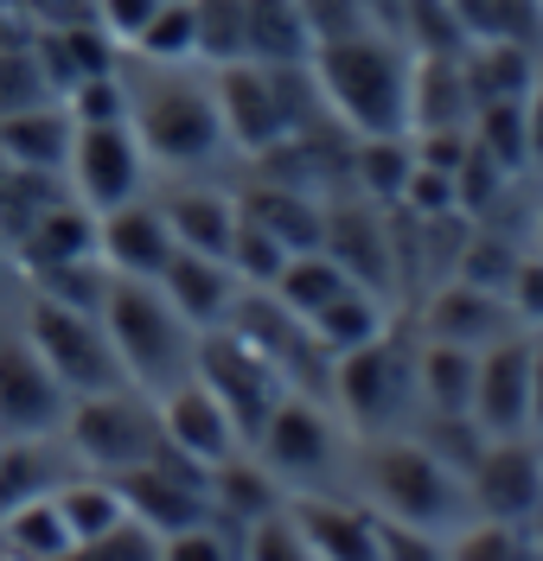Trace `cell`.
<instances>
[{"label": "cell", "instance_id": "obj_7", "mask_svg": "<svg viewBox=\"0 0 543 561\" xmlns=\"http://www.w3.org/2000/svg\"><path fill=\"white\" fill-rule=\"evenodd\" d=\"M65 454L83 466V472H103V479H122L147 459L167 454V427H160V396H147L135 383L97 389V396H71V415L58 427Z\"/></svg>", "mask_w": 543, "mask_h": 561}, {"label": "cell", "instance_id": "obj_2", "mask_svg": "<svg viewBox=\"0 0 543 561\" xmlns=\"http://www.w3.org/2000/svg\"><path fill=\"white\" fill-rule=\"evenodd\" d=\"M352 497H364L384 524L422 529V536H454L473 524V491L467 472L448 466L422 434H371L352 454Z\"/></svg>", "mask_w": 543, "mask_h": 561}, {"label": "cell", "instance_id": "obj_23", "mask_svg": "<svg viewBox=\"0 0 543 561\" xmlns=\"http://www.w3.org/2000/svg\"><path fill=\"white\" fill-rule=\"evenodd\" d=\"M237 205L244 217H256L275 243L289 249H320L326 237V198L320 192H307V185H289V179H269V185H250V192H237Z\"/></svg>", "mask_w": 543, "mask_h": 561}, {"label": "cell", "instance_id": "obj_36", "mask_svg": "<svg viewBox=\"0 0 543 561\" xmlns=\"http://www.w3.org/2000/svg\"><path fill=\"white\" fill-rule=\"evenodd\" d=\"M0 542L20 561H58L71 549V529L58 517V497H33V504L7 511V517H0Z\"/></svg>", "mask_w": 543, "mask_h": 561}, {"label": "cell", "instance_id": "obj_51", "mask_svg": "<svg viewBox=\"0 0 543 561\" xmlns=\"http://www.w3.org/2000/svg\"><path fill=\"white\" fill-rule=\"evenodd\" d=\"M524 128H531V173H543V51H538L531 96H524Z\"/></svg>", "mask_w": 543, "mask_h": 561}, {"label": "cell", "instance_id": "obj_19", "mask_svg": "<svg viewBox=\"0 0 543 561\" xmlns=\"http://www.w3.org/2000/svg\"><path fill=\"white\" fill-rule=\"evenodd\" d=\"M173 230H167V210L154 198H128L97 217V255H103L109 275H142L160 280V268L173 262Z\"/></svg>", "mask_w": 543, "mask_h": 561}, {"label": "cell", "instance_id": "obj_32", "mask_svg": "<svg viewBox=\"0 0 543 561\" xmlns=\"http://www.w3.org/2000/svg\"><path fill=\"white\" fill-rule=\"evenodd\" d=\"M409 167H416V147H409V135L352 140V185H359L371 205H403Z\"/></svg>", "mask_w": 543, "mask_h": 561}, {"label": "cell", "instance_id": "obj_14", "mask_svg": "<svg viewBox=\"0 0 543 561\" xmlns=\"http://www.w3.org/2000/svg\"><path fill=\"white\" fill-rule=\"evenodd\" d=\"M391 205H371V198H346V205H332L326 198V237L320 249L346 268L352 280L364 287H377V294H391L397 300V217H384Z\"/></svg>", "mask_w": 543, "mask_h": 561}, {"label": "cell", "instance_id": "obj_42", "mask_svg": "<svg viewBox=\"0 0 543 561\" xmlns=\"http://www.w3.org/2000/svg\"><path fill=\"white\" fill-rule=\"evenodd\" d=\"M199 20V65H230L244 58V0H192Z\"/></svg>", "mask_w": 543, "mask_h": 561}, {"label": "cell", "instance_id": "obj_17", "mask_svg": "<svg viewBox=\"0 0 543 561\" xmlns=\"http://www.w3.org/2000/svg\"><path fill=\"white\" fill-rule=\"evenodd\" d=\"M160 427H167V447L185 454L192 466H205V472L224 466V459H237V454H250L244 427L230 421V409L199 377H185V383H173L160 396Z\"/></svg>", "mask_w": 543, "mask_h": 561}, {"label": "cell", "instance_id": "obj_48", "mask_svg": "<svg viewBox=\"0 0 543 561\" xmlns=\"http://www.w3.org/2000/svg\"><path fill=\"white\" fill-rule=\"evenodd\" d=\"M301 13H307L314 45H332V38H352V33H364V26H377L364 0H301Z\"/></svg>", "mask_w": 543, "mask_h": 561}, {"label": "cell", "instance_id": "obj_25", "mask_svg": "<svg viewBox=\"0 0 543 561\" xmlns=\"http://www.w3.org/2000/svg\"><path fill=\"white\" fill-rule=\"evenodd\" d=\"M33 51H38V65H45V83H52L58 96H71L83 77H103V70L122 65V45H115L97 20L45 26V33H33Z\"/></svg>", "mask_w": 543, "mask_h": 561}, {"label": "cell", "instance_id": "obj_10", "mask_svg": "<svg viewBox=\"0 0 543 561\" xmlns=\"http://www.w3.org/2000/svg\"><path fill=\"white\" fill-rule=\"evenodd\" d=\"M192 377L212 389L217 402L230 409V421L244 427V440L262 434V421L275 415V402L289 396V377L262 357L256 345H244L237 332H199V357H192Z\"/></svg>", "mask_w": 543, "mask_h": 561}, {"label": "cell", "instance_id": "obj_46", "mask_svg": "<svg viewBox=\"0 0 543 561\" xmlns=\"http://www.w3.org/2000/svg\"><path fill=\"white\" fill-rule=\"evenodd\" d=\"M237 536L224 517H205V524H185L173 536H160V561H237Z\"/></svg>", "mask_w": 543, "mask_h": 561}, {"label": "cell", "instance_id": "obj_38", "mask_svg": "<svg viewBox=\"0 0 543 561\" xmlns=\"http://www.w3.org/2000/svg\"><path fill=\"white\" fill-rule=\"evenodd\" d=\"M147 65H199V20H192V0H160L154 20L142 26V38L128 45Z\"/></svg>", "mask_w": 543, "mask_h": 561}, {"label": "cell", "instance_id": "obj_55", "mask_svg": "<svg viewBox=\"0 0 543 561\" xmlns=\"http://www.w3.org/2000/svg\"><path fill=\"white\" fill-rule=\"evenodd\" d=\"M538 249H543V205H538Z\"/></svg>", "mask_w": 543, "mask_h": 561}, {"label": "cell", "instance_id": "obj_12", "mask_svg": "<svg viewBox=\"0 0 543 561\" xmlns=\"http://www.w3.org/2000/svg\"><path fill=\"white\" fill-rule=\"evenodd\" d=\"M115 485L128 497V517L147 524L154 536H173V529L212 517V472L192 466L185 454H173V447L160 459H147V466H135V472H122Z\"/></svg>", "mask_w": 543, "mask_h": 561}, {"label": "cell", "instance_id": "obj_30", "mask_svg": "<svg viewBox=\"0 0 543 561\" xmlns=\"http://www.w3.org/2000/svg\"><path fill=\"white\" fill-rule=\"evenodd\" d=\"M473 370H479V351L422 339L416 345V415H467Z\"/></svg>", "mask_w": 543, "mask_h": 561}, {"label": "cell", "instance_id": "obj_47", "mask_svg": "<svg viewBox=\"0 0 543 561\" xmlns=\"http://www.w3.org/2000/svg\"><path fill=\"white\" fill-rule=\"evenodd\" d=\"M65 108H71V122H128V83H122V65L103 70V77H83L71 96H65Z\"/></svg>", "mask_w": 543, "mask_h": 561}, {"label": "cell", "instance_id": "obj_26", "mask_svg": "<svg viewBox=\"0 0 543 561\" xmlns=\"http://www.w3.org/2000/svg\"><path fill=\"white\" fill-rule=\"evenodd\" d=\"M467 122H473V90H467V70H461V51L416 58L409 65V135H422V128H467Z\"/></svg>", "mask_w": 543, "mask_h": 561}, {"label": "cell", "instance_id": "obj_41", "mask_svg": "<svg viewBox=\"0 0 543 561\" xmlns=\"http://www.w3.org/2000/svg\"><path fill=\"white\" fill-rule=\"evenodd\" d=\"M441 561H524V524L473 517L454 536H441Z\"/></svg>", "mask_w": 543, "mask_h": 561}, {"label": "cell", "instance_id": "obj_53", "mask_svg": "<svg viewBox=\"0 0 543 561\" xmlns=\"http://www.w3.org/2000/svg\"><path fill=\"white\" fill-rule=\"evenodd\" d=\"M531 434H543V332H531Z\"/></svg>", "mask_w": 543, "mask_h": 561}, {"label": "cell", "instance_id": "obj_28", "mask_svg": "<svg viewBox=\"0 0 543 561\" xmlns=\"http://www.w3.org/2000/svg\"><path fill=\"white\" fill-rule=\"evenodd\" d=\"M467 70L473 108L479 103H524L531 96V77H538V45H518V38H473L461 51Z\"/></svg>", "mask_w": 543, "mask_h": 561}, {"label": "cell", "instance_id": "obj_24", "mask_svg": "<svg viewBox=\"0 0 543 561\" xmlns=\"http://www.w3.org/2000/svg\"><path fill=\"white\" fill-rule=\"evenodd\" d=\"M71 140H77V122H71V108H65V96H52V103H38V108H20V115L0 122L7 167H26V173H65Z\"/></svg>", "mask_w": 543, "mask_h": 561}, {"label": "cell", "instance_id": "obj_50", "mask_svg": "<svg viewBox=\"0 0 543 561\" xmlns=\"http://www.w3.org/2000/svg\"><path fill=\"white\" fill-rule=\"evenodd\" d=\"M154 7H160V0H97V26L128 51V45L142 38V26L154 20Z\"/></svg>", "mask_w": 543, "mask_h": 561}, {"label": "cell", "instance_id": "obj_43", "mask_svg": "<svg viewBox=\"0 0 543 561\" xmlns=\"http://www.w3.org/2000/svg\"><path fill=\"white\" fill-rule=\"evenodd\" d=\"M244 287H269V280L282 275V262H289V249L275 243L256 217H237V237H230V255H224Z\"/></svg>", "mask_w": 543, "mask_h": 561}, {"label": "cell", "instance_id": "obj_54", "mask_svg": "<svg viewBox=\"0 0 543 561\" xmlns=\"http://www.w3.org/2000/svg\"><path fill=\"white\" fill-rule=\"evenodd\" d=\"M364 7H371V20H377V26L391 33V20H397V0H364Z\"/></svg>", "mask_w": 543, "mask_h": 561}, {"label": "cell", "instance_id": "obj_29", "mask_svg": "<svg viewBox=\"0 0 543 561\" xmlns=\"http://www.w3.org/2000/svg\"><path fill=\"white\" fill-rule=\"evenodd\" d=\"M65 472H77V459L65 454L58 434H45V440H0V517L33 504V497H52Z\"/></svg>", "mask_w": 543, "mask_h": 561}, {"label": "cell", "instance_id": "obj_9", "mask_svg": "<svg viewBox=\"0 0 543 561\" xmlns=\"http://www.w3.org/2000/svg\"><path fill=\"white\" fill-rule=\"evenodd\" d=\"M147 179H154V160L128 122H77L71 160H65V185L77 205L103 217L128 198H147Z\"/></svg>", "mask_w": 543, "mask_h": 561}, {"label": "cell", "instance_id": "obj_8", "mask_svg": "<svg viewBox=\"0 0 543 561\" xmlns=\"http://www.w3.org/2000/svg\"><path fill=\"white\" fill-rule=\"evenodd\" d=\"M13 325L26 332V345L45 357V370L71 389V396H97V389L128 383L122 377V357H115V345H109V332H103V319L90 313V307H65V300L26 287L20 307H13Z\"/></svg>", "mask_w": 543, "mask_h": 561}, {"label": "cell", "instance_id": "obj_11", "mask_svg": "<svg viewBox=\"0 0 543 561\" xmlns=\"http://www.w3.org/2000/svg\"><path fill=\"white\" fill-rule=\"evenodd\" d=\"M71 415V389L45 370L20 325H0V440H45Z\"/></svg>", "mask_w": 543, "mask_h": 561}, {"label": "cell", "instance_id": "obj_35", "mask_svg": "<svg viewBox=\"0 0 543 561\" xmlns=\"http://www.w3.org/2000/svg\"><path fill=\"white\" fill-rule=\"evenodd\" d=\"M346 280H352V275H346L326 249H294L289 262H282V275L269 280V294L307 319V313H320V307L339 294V287H346Z\"/></svg>", "mask_w": 543, "mask_h": 561}, {"label": "cell", "instance_id": "obj_34", "mask_svg": "<svg viewBox=\"0 0 543 561\" xmlns=\"http://www.w3.org/2000/svg\"><path fill=\"white\" fill-rule=\"evenodd\" d=\"M473 147L499 167V173H531V128H524V103H479L467 122Z\"/></svg>", "mask_w": 543, "mask_h": 561}, {"label": "cell", "instance_id": "obj_5", "mask_svg": "<svg viewBox=\"0 0 543 561\" xmlns=\"http://www.w3.org/2000/svg\"><path fill=\"white\" fill-rule=\"evenodd\" d=\"M250 454L262 459V472L289 497H314V491H352V454L359 434L339 421V409L326 396L289 389L275 402V415L262 421V434L250 440Z\"/></svg>", "mask_w": 543, "mask_h": 561}, {"label": "cell", "instance_id": "obj_52", "mask_svg": "<svg viewBox=\"0 0 543 561\" xmlns=\"http://www.w3.org/2000/svg\"><path fill=\"white\" fill-rule=\"evenodd\" d=\"M20 294H26V275H20L13 249L0 243V313H7V307H20Z\"/></svg>", "mask_w": 543, "mask_h": 561}, {"label": "cell", "instance_id": "obj_31", "mask_svg": "<svg viewBox=\"0 0 543 561\" xmlns=\"http://www.w3.org/2000/svg\"><path fill=\"white\" fill-rule=\"evenodd\" d=\"M391 319H397V300H391V294H377V287H364V280H346L320 313H307V325H314V339L339 357V351L377 339Z\"/></svg>", "mask_w": 543, "mask_h": 561}, {"label": "cell", "instance_id": "obj_56", "mask_svg": "<svg viewBox=\"0 0 543 561\" xmlns=\"http://www.w3.org/2000/svg\"><path fill=\"white\" fill-rule=\"evenodd\" d=\"M0 561H20V556H13V549H7V542H0Z\"/></svg>", "mask_w": 543, "mask_h": 561}, {"label": "cell", "instance_id": "obj_39", "mask_svg": "<svg viewBox=\"0 0 543 561\" xmlns=\"http://www.w3.org/2000/svg\"><path fill=\"white\" fill-rule=\"evenodd\" d=\"M58 90L45 83V65H38L33 38H0V122L20 115V108L52 103Z\"/></svg>", "mask_w": 543, "mask_h": 561}, {"label": "cell", "instance_id": "obj_13", "mask_svg": "<svg viewBox=\"0 0 543 561\" xmlns=\"http://www.w3.org/2000/svg\"><path fill=\"white\" fill-rule=\"evenodd\" d=\"M467 491H473V517L531 524L543 511V447H538V434L486 440L467 466Z\"/></svg>", "mask_w": 543, "mask_h": 561}, {"label": "cell", "instance_id": "obj_21", "mask_svg": "<svg viewBox=\"0 0 543 561\" xmlns=\"http://www.w3.org/2000/svg\"><path fill=\"white\" fill-rule=\"evenodd\" d=\"M7 249H13V262H20V275L26 280L45 275V268H65V262H83V255H97V210L77 205L71 192H65L58 205L38 210Z\"/></svg>", "mask_w": 543, "mask_h": 561}, {"label": "cell", "instance_id": "obj_18", "mask_svg": "<svg viewBox=\"0 0 543 561\" xmlns=\"http://www.w3.org/2000/svg\"><path fill=\"white\" fill-rule=\"evenodd\" d=\"M294 524L307 529L320 561H384V517L352 497V491H314V497H289Z\"/></svg>", "mask_w": 543, "mask_h": 561}, {"label": "cell", "instance_id": "obj_4", "mask_svg": "<svg viewBox=\"0 0 543 561\" xmlns=\"http://www.w3.org/2000/svg\"><path fill=\"white\" fill-rule=\"evenodd\" d=\"M103 319L109 345L122 357V377L147 396H167L173 383L192 377V357H199V332L180 319V307L160 294V280L142 275H109L103 287Z\"/></svg>", "mask_w": 543, "mask_h": 561}, {"label": "cell", "instance_id": "obj_6", "mask_svg": "<svg viewBox=\"0 0 543 561\" xmlns=\"http://www.w3.org/2000/svg\"><path fill=\"white\" fill-rule=\"evenodd\" d=\"M416 345H422L416 319L397 313L377 339H364V345L332 357V389H326V402L339 409V421H346L359 440L397 434V427L416 421Z\"/></svg>", "mask_w": 543, "mask_h": 561}, {"label": "cell", "instance_id": "obj_16", "mask_svg": "<svg viewBox=\"0 0 543 561\" xmlns=\"http://www.w3.org/2000/svg\"><path fill=\"white\" fill-rule=\"evenodd\" d=\"M416 319V332L422 339H441V345H461V351H486L511 339V332H524L518 313H511L506 294H493V287H473V280H448V287H434L429 300H422V313Z\"/></svg>", "mask_w": 543, "mask_h": 561}, {"label": "cell", "instance_id": "obj_22", "mask_svg": "<svg viewBox=\"0 0 543 561\" xmlns=\"http://www.w3.org/2000/svg\"><path fill=\"white\" fill-rule=\"evenodd\" d=\"M154 205L167 210V230H173V243L180 249H199V255H230V237H237V192H224V185H199V179H180V185H167Z\"/></svg>", "mask_w": 543, "mask_h": 561}, {"label": "cell", "instance_id": "obj_40", "mask_svg": "<svg viewBox=\"0 0 543 561\" xmlns=\"http://www.w3.org/2000/svg\"><path fill=\"white\" fill-rule=\"evenodd\" d=\"M237 561H320V556H314L307 529L294 524L289 504H275V511H262L256 524H244V536H237Z\"/></svg>", "mask_w": 543, "mask_h": 561}, {"label": "cell", "instance_id": "obj_1", "mask_svg": "<svg viewBox=\"0 0 543 561\" xmlns=\"http://www.w3.org/2000/svg\"><path fill=\"white\" fill-rule=\"evenodd\" d=\"M122 83H128V128L142 135L154 173H205L230 153L205 65H147L122 51Z\"/></svg>", "mask_w": 543, "mask_h": 561}, {"label": "cell", "instance_id": "obj_15", "mask_svg": "<svg viewBox=\"0 0 543 561\" xmlns=\"http://www.w3.org/2000/svg\"><path fill=\"white\" fill-rule=\"evenodd\" d=\"M467 421L486 440H518V434H531V332H511V339L479 351Z\"/></svg>", "mask_w": 543, "mask_h": 561}, {"label": "cell", "instance_id": "obj_3", "mask_svg": "<svg viewBox=\"0 0 543 561\" xmlns=\"http://www.w3.org/2000/svg\"><path fill=\"white\" fill-rule=\"evenodd\" d=\"M409 45L384 26H364L352 38L314 45V90L332 128H346L352 140L371 135H409Z\"/></svg>", "mask_w": 543, "mask_h": 561}, {"label": "cell", "instance_id": "obj_27", "mask_svg": "<svg viewBox=\"0 0 543 561\" xmlns=\"http://www.w3.org/2000/svg\"><path fill=\"white\" fill-rule=\"evenodd\" d=\"M244 58L269 70L314 58V33H307L301 0H244Z\"/></svg>", "mask_w": 543, "mask_h": 561}, {"label": "cell", "instance_id": "obj_37", "mask_svg": "<svg viewBox=\"0 0 543 561\" xmlns=\"http://www.w3.org/2000/svg\"><path fill=\"white\" fill-rule=\"evenodd\" d=\"M467 38H518L543 51V0H448Z\"/></svg>", "mask_w": 543, "mask_h": 561}, {"label": "cell", "instance_id": "obj_33", "mask_svg": "<svg viewBox=\"0 0 543 561\" xmlns=\"http://www.w3.org/2000/svg\"><path fill=\"white\" fill-rule=\"evenodd\" d=\"M391 33L409 45V58H448V51H467L473 45L467 26H461V13L448 0H397Z\"/></svg>", "mask_w": 543, "mask_h": 561}, {"label": "cell", "instance_id": "obj_49", "mask_svg": "<svg viewBox=\"0 0 543 561\" xmlns=\"http://www.w3.org/2000/svg\"><path fill=\"white\" fill-rule=\"evenodd\" d=\"M506 300H511V313H518V325H524V332H543V249H531V255L518 262Z\"/></svg>", "mask_w": 543, "mask_h": 561}, {"label": "cell", "instance_id": "obj_44", "mask_svg": "<svg viewBox=\"0 0 543 561\" xmlns=\"http://www.w3.org/2000/svg\"><path fill=\"white\" fill-rule=\"evenodd\" d=\"M58 561H160V536H154L147 524H135V517H122V524L103 529V536L71 542Z\"/></svg>", "mask_w": 543, "mask_h": 561}, {"label": "cell", "instance_id": "obj_20", "mask_svg": "<svg viewBox=\"0 0 543 561\" xmlns=\"http://www.w3.org/2000/svg\"><path fill=\"white\" fill-rule=\"evenodd\" d=\"M160 294L180 307V319L192 332H217L230 307H237V294H244V280L237 268L224 262V255H199V249H173V262L160 268Z\"/></svg>", "mask_w": 543, "mask_h": 561}, {"label": "cell", "instance_id": "obj_45", "mask_svg": "<svg viewBox=\"0 0 543 561\" xmlns=\"http://www.w3.org/2000/svg\"><path fill=\"white\" fill-rule=\"evenodd\" d=\"M518 262H524V249L506 243V237H493V230H479L461 243V280L473 287H493V294H506L511 275H518Z\"/></svg>", "mask_w": 543, "mask_h": 561}]
</instances>
